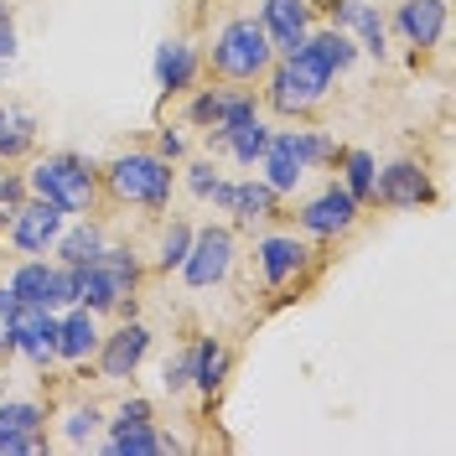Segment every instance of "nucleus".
I'll list each match as a JSON object with an SVG mask.
<instances>
[{
	"mask_svg": "<svg viewBox=\"0 0 456 456\" xmlns=\"http://www.w3.org/2000/svg\"><path fill=\"white\" fill-rule=\"evenodd\" d=\"M27 192L57 202L62 213H94L99 182H94V167H88L84 156L62 151V156H47V161H37V167H31Z\"/></svg>",
	"mask_w": 456,
	"mask_h": 456,
	"instance_id": "obj_1",
	"label": "nucleus"
},
{
	"mask_svg": "<svg viewBox=\"0 0 456 456\" xmlns=\"http://www.w3.org/2000/svg\"><path fill=\"white\" fill-rule=\"evenodd\" d=\"M332 78H338V73L322 62V53L301 42V47L290 57H281V68L270 73V104L281 114H301V110H312L316 99H327Z\"/></svg>",
	"mask_w": 456,
	"mask_h": 456,
	"instance_id": "obj_2",
	"label": "nucleus"
},
{
	"mask_svg": "<svg viewBox=\"0 0 456 456\" xmlns=\"http://www.w3.org/2000/svg\"><path fill=\"white\" fill-rule=\"evenodd\" d=\"M141 285V259L130 249H99V255L78 265V306L88 312H114L119 301H130Z\"/></svg>",
	"mask_w": 456,
	"mask_h": 456,
	"instance_id": "obj_3",
	"label": "nucleus"
},
{
	"mask_svg": "<svg viewBox=\"0 0 456 456\" xmlns=\"http://www.w3.org/2000/svg\"><path fill=\"white\" fill-rule=\"evenodd\" d=\"M270 62H275V47L255 16H233L213 42V68L233 84H255L259 73H270Z\"/></svg>",
	"mask_w": 456,
	"mask_h": 456,
	"instance_id": "obj_4",
	"label": "nucleus"
},
{
	"mask_svg": "<svg viewBox=\"0 0 456 456\" xmlns=\"http://www.w3.org/2000/svg\"><path fill=\"white\" fill-rule=\"evenodd\" d=\"M110 192L141 208H167L171 202V161L151 156V151H130L110 167Z\"/></svg>",
	"mask_w": 456,
	"mask_h": 456,
	"instance_id": "obj_5",
	"label": "nucleus"
},
{
	"mask_svg": "<svg viewBox=\"0 0 456 456\" xmlns=\"http://www.w3.org/2000/svg\"><path fill=\"white\" fill-rule=\"evenodd\" d=\"M0 338L11 353H21L27 363L47 369L57 353H53V338H57V316L53 306H37V301H16L11 312L0 316Z\"/></svg>",
	"mask_w": 456,
	"mask_h": 456,
	"instance_id": "obj_6",
	"label": "nucleus"
},
{
	"mask_svg": "<svg viewBox=\"0 0 456 456\" xmlns=\"http://www.w3.org/2000/svg\"><path fill=\"white\" fill-rule=\"evenodd\" d=\"M228 265H233V233L228 228H202V233H192V244H187L182 275H187V285L208 290V285H218L228 275Z\"/></svg>",
	"mask_w": 456,
	"mask_h": 456,
	"instance_id": "obj_7",
	"label": "nucleus"
},
{
	"mask_svg": "<svg viewBox=\"0 0 456 456\" xmlns=\"http://www.w3.org/2000/svg\"><path fill=\"white\" fill-rule=\"evenodd\" d=\"M358 213H363V202L353 198L342 182H332V187H322V192L301 208V228L316 233V239H332V233H347V228L358 224Z\"/></svg>",
	"mask_w": 456,
	"mask_h": 456,
	"instance_id": "obj_8",
	"label": "nucleus"
},
{
	"mask_svg": "<svg viewBox=\"0 0 456 456\" xmlns=\"http://www.w3.org/2000/svg\"><path fill=\"white\" fill-rule=\"evenodd\" d=\"M57 233H62V208L47 198H31L16 208V218H11V244L21 249V255H47L57 244Z\"/></svg>",
	"mask_w": 456,
	"mask_h": 456,
	"instance_id": "obj_9",
	"label": "nucleus"
},
{
	"mask_svg": "<svg viewBox=\"0 0 456 456\" xmlns=\"http://www.w3.org/2000/svg\"><path fill=\"white\" fill-rule=\"evenodd\" d=\"M42 404H27V399H11L0 404V456H31L42 452Z\"/></svg>",
	"mask_w": 456,
	"mask_h": 456,
	"instance_id": "obj_10",
	"label": "nucleus"
},
{
	"mask_svg": "<svg viewBox=\"0 0 456 456\" xmlns=\"http://www.w3.org/2000/svg\"><path fill=\"white\" fill-rule=\"evenodd\" d=\"M145 353H151V332L130 316L114 338H99V373L104 379H130L145 363Z\"/></svg>",
	"mask_w": 456,
	"mask_h": 456,
	"instance_id": "obj_11",
	"label": "nucleus"
},
{
	"mask_svg": "<svg viewBox=\"0 0 456 456\" xmlns=\"http://www.w3.org/2000/svg\"><path fill=\"white\" fill-rule=\"evenodd\" d=\"M373 198L389 202V208H420V202H430L436 192H430V176L415 161H395V167L373 171Z\"/></svg>",
	"mask_w": 456,
	"mask_h": 456,
	"instance_id": "obj_12",
	"label": "nucleus"
},
{
	"mask_svg": "<svg viewBox=\"0 0 456 456\" xmlns=\"http://www.w3.org/2000/svg\"><path fill=\"white\" fill-rule=\"evenodd\" d=\"M306 21H312L306 0H265V11H259V27L270 31V47L281 57H290L306 42Z\"/></svg>",
	"mask_w": 456,
	"mask_h": 456,
	"instance_id": "obj_13",
	"label": "nucleus"
},
{
	"mask_svg": "<svg viewBox=\"0 0 456 456\" xmlns=\"http://www.w3.org/2000/svg\"><path fill=\"white\" fill-rule=\"evenodd\" d=\"M306 259H312V249H306L301 239H290V233H270V239H259V275H265V285L296 281V275L306 270Z\"/></svg>",
	"mask_w": 456,
	"mask_h": 456,
	"instance_id": "obj_14",
	"label": "nucleus"
},
{
	"mask_svg": "<svg viewBox=\"0 0 456 456\" xmlns=\"http://www.w3.org/2000/svg\"><path fill=\"white\" fill-rule=\"evenodd\" d=\"M53 353L68 358V363H88V358L99 353V327H94V312H88V306H73L68 316H57Z\"/></svg>",
	"mask_w": 456,
	"mask_h": 456,
	"instance_id": "obj_15",
	"label": "nucleus"
},
{
	"mask_svg": "<svg viewBox=\"0 0 456 456\" xmlns=\"http://www.w3.org/2000/svg\"><path fill=\"white\" fill-rule=\"evenodd\" d=\"M395 27L404 31L410 47H436L441 31H446V0H404Z\"/></svg>",
	"mask_w": 456,
	"mask_h": 456,
	"instance_id": "obj_16",
	"label": "nucleus"
},
{
	"mask_svg": "<svg viewBox=\"0 0 456 456\" xmlns=\"http://www.w3.org/2000/svg\"><path fill=\"white\" fill-rule=\"evenodd\" d=\"M198 78V47L192 42H161L156 47V84L167 94H182Z\"/></svg>",
	"mask_w": 456,
	"mask_h": 456,
	"instance_id": "obj_17",
	"label": "nucleus"
},
{
	"mask_svg": "<svg viewBox=\"0 0 456 456\" xmlns=\"http://www.w3.org/2000/svg\"><path fill=\"white\" fill-rule=\"evenodd\" d=\"M104 452L110 456H151V452H161V436H156L151 420H141V415H114Z\"/></svg>",
	"mask_w": 456,
	"mask_h": 456,
	"instance_id": "obj_18",
	"label": "nucleus"
},
{
	"mask_svg": "<svg viewBox=\"0 0 456 456\" xmlns=\"http://www.w3.org/2000/svg\"><path fill=\"white\" fill-rule=\"evenodd\" d=\"M11 296L16 301H37V306H57V270L47 259H27V265H16L11 270Z\"/></svg>",
	"mask_w": 456,
	"mask_h": 456,
	"instance_id": "obj_19",
	"label": "nucleus"
},
{
	"mask_svg": "<svg viewBox=\"0 0 456 456\" xmlns=\"http://www.w3.org/2000/svg\"><path fill=\"white\" fill-rule=\"evenodd\" d=\"M338 27L358 31L363 53L384 57V16H379V5H369V0H338Z\"/></svg>",
	"mask_w": 456,
	"mask_h": 456,
	"instance_id": "obj_20",
	"label": "nucleus"
},
{
	"mask_svg": "<svg viewBox=\"0 0 456 456\" xmlns=\"http://www.w3.org/2000/svg\"><path fill=\"white\" fill-rule=\"evenodd\" d=\"M37 145V114L16 110V104H0V161H16Z\"/></svg>",
	"mask_w": 456,
	"mask_h": 456,
	"instance_id": "obj_21",
	"label": "nucleus"
},
{
	"mask_svg": "<svg viewBox=\"0 0 456 456\" xmlns=\"http://www.w3.org/2000/svg\"><path fill=\"white\" fill-rule=\"evenodd\" d=\"M275 202H281V192H275L270 182H233L228 213H233L239 224H255V218H270V213H275Z\"/></svg>",
	"mask_w": 456,
	"mask_h": 456,
	"instance_id": "obj_22",
	"label": "nucleus"
},
{
	"mask_svg": "<svg viewBox=\"0 0 456 456\" xmlns=\"http://www.w3.org/2000/svg\"><path fill=\"white\" fill-rule=\"evenodd\" d=\"M224 373H228V347H224V342H213V338H202L198 347H192V389L218 395Z\"/></svg>",
	"mask_w": 456,
	"mask_h": 456,
	"instance_id": "obj_23",
	"label": "nucleus"
},
{
	"mask_svg": "<svg viewBox=\"0 0 456 456\" xmlns=\"http://www.w3.org/2000/svg\"><path fill=\"white\" fill-rule=\"evenodd\" d=\"M259 167H265V182L275 187V192H296L301 187V176H306V167L290 156V151H281V145L270 141L265 145V156H259Z\"/></svg>",
	"mask_w": 456,
	"mask_h": 456,
	"instance_id": "obj_24",
	"label": "nucleus"
},
{
	"mask_svg": "<svg viewBox=\"0 0 456 456\" xmlns=\"http://www.w3.org/2000/svg\"><path fill=\"white\" fill-rule=\"evenodd\" d=\"M53 249L62 255V265H88L104 249V233H99V224H78V228H68V233H57Z\"/></svg>",
	"mask_w": 456,
	"mask_h": 456,
	"instance_id": "obj_25",
	"label": "nucleus"
},
{
	"mask_svg": "<svg viewBox=\"0 0 456 456\" xmlns=\"http://www.w3.org/2000/svg\"><path fill=\"white\" fill-rule=\"evenodd\" d=\"M306 47H316V53H322V62H327L332 73H342V68H353V62H358V42H353L342 27L316 31V37L306 31Z\"/></svg>",
	"mask_w": 456,
	"mask_h": 456,
	"instance_id": "obj_26",
	"label": "nucleus"
},
{
	"mask_svg": "<svg viewBox=\"0 0 456 456\" xmlns=\"http://www.w3.org/2000/svg\"><path fill=\"white\" fill-rule=\"evenodd\" d=\"M373 156L369 151H342V187L358 202H373Z\"/></svg>",
	"mask_w": 456,
	"mask_h": 456,
	"instance_id": "obj_27",
	"label": "nucleus"
},
{
	"mask_svg": "<svg viewBox=\"0 0 456 456\" xmlns=\"http://www.w3.org/2000/svg\"><path fill=\"white\" fill-rule=\"evenodd\" d=\"M265 145H270V130H265L259 119H249V125H239V130L228 135V151H233V161H244V167H259Z\"/></svg>",
	"mask_w": 456,
	"mask_h": 456,
	"instance_id": "obj_28",
	"label": "nucleus"
},
{
	"mask_svg": "<svg viewBox=\"0 0 456 456\" xmlns=\"http://www.w3.org/2000/svg\"><path fill=\"white\" fill-rule=\"evenodd\" d=\"M94 430H99V410H94V404H78V410L62 415V441H68V446L94 441Z\"/></svg>",
	"mask_w": 456,
	"mask_h": 456,
	"instance_id": "obj_29",
	"label": "nucleus"
},
{
	"mask_svg": "<svg viewBox=\"0 0 456 456\" xmlns=\"http://www.w3.org/2000/svg\"><path fill=\"white\" fill-rule=\"evenodd\" d=\"M249 119H259V104L255 94H224V114H218V130H239V125H249Z\"/></svg>",
	"mask_w": 456,
	"mask_h": 456,
	"instance_id": "obj_30",
	"label": "nucleus"
},
{
	"mask_svg": "<svg viewBox=\"0 0 456 456\" xmlns=\"http://www.w3.org/2000/svg\"><path fill=\"white\" fill-rule=\"evenodd\" d=\"M187 244H192V228H187V224H171L167 239H161V270H182Z\"/></svg>",
	"mask_w": 456,
	"mask_h": 456,
	"instance_id": "obj_31",
	"label": "nucleus"
},
{
	"mask_svg": "<svg viewBox=\"0 0 456 456\" xmlns=\"http://www.w3.org/2000/svg\"><path fill=\"white\" fill-rule=\"evenodd\" d=\"M21 202H27V182L0 171V228H11V218H16V208H21Z\"/></svg>",
	"mask_w": 456,
	"mask_h": 456,
	"instance_id": "obj_32",
	"label": "nucleus"
},
{
	"mask_svg": "<svg viewBox=\"0 0 456 456\" xmlns=\"http://www.w3.org/2000/svg\"><path fill=\"white\" fill-rule=\"evenodd\" d=\"M218 114H224V94H213V88L187 104V119H192V125H218Z\"/></svg>",
	"mask_w": 456,
	"mask_h": 456,
	"instance_id": "obj_33",
	"label": "nucleus"
},
{
	"mask_svg": "<svg viewBox=\"0 0 456 456\" xmlns=\"http://www.w3.org/2000/svg\"><path fill=\"white\" fill-rule=\"evenodd\" d=\"M161 384H167L171 395H182L187 384H192V353H182V358H171L167 373H161Z\"/></svg>",
	"mask_w": 456,
	"mask_h": 456,
	"instance_id": "obj_34",
	"label": "nucleus"
},
{
	"mask_svg": "<svg viewBox=\"0 0 456 456\" xmlns=\"http://www.w3.org/2000/svg\"><path fill=\"white\" fill-rule=\"evenodd\" d=\"M57 306H78V265L57 270Z\"/></svg>",
	"mask_w": 456,
	"mask_h": 456,
	"instance_id": "obj_35",
	"label": "nucleus"
},
{
	"mask_svg": "<svg viewBox=\"0 0 456 456\" xmlns=\"http://www.w3.org/2000/svg\"><path fill=\"white\" fill-rule=\"evenodd\" d=\"M213 182H218V171H213V161H198V167L187 171V187H192L198 198H208V192H213Z\"/></svg>",
	"mask_w": 456,
	"mask_h": 456,
	"instance_id": "obj_36",
	"label": "nucleus"
},
{
	"mask_svg": "<svg viewBox=\"0 0 456 456\" xmlns=\"http://www.w3.org/2000/svg\"><path fill=\"white\" fill-rule=\"evenodd\" d=\"M16 57V27H11V11L0 5V62H11Z\"/></svg>",
	"mask_w": 456,
	"mask_h": 456,
	"instance_id": "obj_37",
	"label": "nucleus"
},
{
	"mask_svg": "<svg viewBox=\"0 0 456 456\" xmlns=\"http://www.w3.org/2000/svg\"><path fill=\"white\" fill-rule=\"evenodd\" d=\"M182 151H187V141H182L176 130H161V161H176Z\"/></svg>",
	"mask_w": 456,
	"mask_h": 456,
	"instance_id": "obj_38",
	"label": "nucleus"
},
{
	"mask_svg": "<svg viewBox=\"0 0 456 456\" xmlns=\"http://www.w3.org/2000/svg\"><path fill=\"white\" fill-rule=\"evenodd\" d=\"M0 347H5V338H0Z\"/></svg>",
	"mask_w": 456,
	"mask_h": 456,
	"instance_id": "obj_39",
	"label": "nucleus"
}]
</instances>
